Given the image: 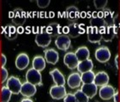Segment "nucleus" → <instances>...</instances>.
<instances>
[{"instance_id": "1", "label": "nucleus", "mask_w": 120, "mask_h": 102, "mask_svg": "<svg viewBox=\"0 0 120 102\" xmlns=\"http://www.w3.org/2000/svg\"><path fill=\"white\" fill-rule=\"evenodd\" d=\"M46 28L47 26H42L41 28V32L37 33L35 38L36 44L41 48H47L52 41V37L46 32Z\"/></svg>"}, {"instance_id": "2", "label": "nucleus", "mask_w": 120, "mask_h": 102, "mask_svg": "<svg viewBox=\"0 0 120 102\" xmlns=\"http://www.w3.org/2000/svg\"><path fill=\"white\" fill-rule=\"evenodd\" d=\"M26 78L28 83H31V84L37 86V85H40L41 83V72H39L37 70L34 69V68H30L26 72Z\"/></svg>"}, {"instance_id": "3", "label": "nucleus", "mask_w": 120, "mask_h": 102, "mask_svg": "<svg viewBox=\"0 0 120 102\" xmlns=\"http://www.w3.org/2000/svg\"><path fill=\"white\" fill-rule=\"evenodd\" d=\"M83 32L84 30L82 29L80 25L76 23V22H73V23H71L68 26H65L64 28V34L68 35L69 37H73V38H75V37H78L79 36H80Z\"/></svg>"}, {"instance_id": "4", "label": "nucleus", "mask_w": 120, "mask_h": 102, "mask_svg": "<svg viewBox=\"0 0 120 102\" xmlns=\"http://www.w3.org/2000/svg\"><path fill=\"white\" fill-rule=\"evenodd\" d=\"M6 86L13 94H18L20 93L22 83L21 81L19 80V78H18L17 77L11 76L7 80Z\"/></svg>"}, {"instance_id": "5", "label": "nucleus", "mask_w": 120, "mask_h": 102, "mask_svg": "<svg viewBox=\"0 0 120 102\" xmlns=\"http://www.w3.org/2000/svg\"><path fill=\"white\" fill-rule=\"evenodd\" d=\"M90 26L97 28L99 30H101L104 27H106L105 21L103 19V11L100 12H94L92 14V17L90 20Z\"/></svg>"}, {"instance_id": "6", "label": "nucleus", "mask_w": 120, "mask_h": 102, "mask_svg": "<svg viewBox=\"0 0 120 102\" xmlns=\"http://www.w3.org/2000/svg\"><path fill=\"white\" fill-rule=\"evenodd\" d=\"M95 57L97 61L101 63H106L111 58V52L110 49L106 46H102L98 48L95 52Z\"/></svg>"}, {"instance_id": "7", "label": "nucleus", "mask_w": 120, "mask_h": 102, "mask_svg": "<svg viewBox=\"0 0 120 102\" xmlns=\"http://www.w3.org/2000/svg\"><path fill=\"white\" fill-rule=\"evenodd\" d=\"M55 45L57 48L63 51H66L69 49L71 45V40L70 37L66 34H61L58 37H57L55 40Z\"/></svg>"}, {"instance_id": "8", "label": "nucleus", "mask_w": 120, "mask_h": 102, "mask_svg": "<svg viewBox=\"0 0 120 102\" xmlns=\"http://www.w3.org/2000/svg\"><path fill=\"white\" fill-rule=\"evenodd\" d=\"M11 20L15 25L18 26H22L26 20V12L20 8H16L13 10V17Z\"/></svg>"}, {"instance_id": "9", "label": "nucleus", "mask_w": 120, "mask_h": 102, "mask_svg": "<svg viewBox=\"0 0 120 102\" xmlns=\"http://www.w3.org/2000/svg\"><path fill=\"white\" fill-rule=\"evenodd\" d=\"M87 38L88 41L92 44H97L101 41L102 37H101V32L97 28H95L92 26H89L87 27Z\"/></svg>"}, {"instance_id": "10", "label": "nucleus", "mask_w": 120, "mask_h": 102, "mask_svg": "<svg viewBox=\"0 0 120 102\" xmlns=\"http://www.w3.org/2000/svg\"><path fill=\"white\" fill-rule=\"evenodd\" d=\"M50 95L54 100H61L65 97L67 94L66 89L64 86H59V85H53L50 89Z\"/></svg>"}, {"instance_id": "11", "label": "nucleus", "mask_w": 120, "mask_h": 102, "mask_svg": "<svg viewBox=\"0 0 120 102\" xmlns=\"http://www.w3.org/2000/svg\"><path fill=\"white\" fill-rule=\"evenodd\" d=\"M64 62L65 65H67V67L70 70H74L75 68H77L78 64H79V61H78L77 57H76L75 53L73 52H69L65 54L64 57Z\"/></svg>"}, {"instance_id": "12", "label": "nucleus", "mask_w": 120, "mask_h": 102, "mask_svg": "<svg viewBox=\"0 0 120 102\" xmlns=\"http://www.w3.org/2000/svg\"><path fill=\"white\" fill-rule=\"evenodd\" d=\"M81 82V75L79 72H73L69 76L67 79V84L70 89H77L80 87Z\"/></svg>"}, {"instance_id": "13", "label": "nucleus", "mask_w": 120, "mask_h": 102, "mask_svg": "<svg viewBox=\"0 0 120 102\" xmlns=\"http://www.w3.org/2000/svg\"><path fill=\"white\" fill-rule=\"evenodd\" d=\"M30 64V59L26 53H20L18 54L15 60V66L19 70H25Z\"/></svg>"}, {"instance_id": "14", "label": "nucleus", "mask_w": 120, "mask_h": 102, "mask_svg": "<svg viewBox=\"0 0 120 102\" xmlns=\"http://www.w3.org/2000/svg\"><path fill=\"white\" fill-rule=\"evenodd\" d=\"M115 89L111 85H105L101 87L99 90V96L101 99L104 100H108L113 97L114 94H115Z\"/></svg>"}, {"instance_id": "15", "label": "nucleus", "mask_w": 120, "mask_h": 102, "mask_svg": "<svg viewBox=\"0 0 120 102\" xmlns=\"http://www.w3.org/2000/svg\"><path fill=\"white\" fill-rule=\"evenodd\" d=\"M44 59L47 63L55 65L59 60V55L54 49H47L44 51Z\"/></svg>"}, {"instance_id": "16", "label": "nucleus", "mask_w": 120, "mask_h": 102, "mask_svg": "<svg viewBox=\"0 0 120 102\" xmlns=\"http://www.w3.org/2000/svg\"><path fill=\"white\" fill-rule=\"evenodd\" d=\"M37 93V87L31 83H28L27 81L22 83L21 89H20V94L22 95L26 98H30L31 96L35 95Z\"/></svg>"}, {"instance_id": "17", "label": "nucleus", "mask_w": 120, "mask_h": 102, "mask_svg": "<svg viewBox=\"0 0 120 102\" xmlns=\"http://www.w3.org/2000/svg\"><path fill=\"white\" fill-rule=\"evenodd\" d=\"M80 90L83 92L89 99L94 98L97 94V86L94 83H88V84H82Z\"/></svg>"}, {"instance_id": "18", "label": "nucleus", "mask_w": 120, "mask_h": 102, "mask_svg": "<svg viewBox=\"0 0 120 102\" xmlns=\"http://www.w3.org/2000/svg\"><path fill=\"white\" fill-rule=\"evenodd\" d=\"M50 75H51L52 80H53L55 85H59V86H64L65 84V78L63 73L57 68L51 70L50 71Z\"/></svg>"}, {"instance_id": "19", "label": "nucleus", "mask_w": 120, "mask_h": 102, "mask_svg": "<svg viewBox=\"0 0 120 102\" xmlns=\"http://www.w3.org/2000/svg\"><path fill=\"white\" fill-rule=\"evenodd\" d=\"M101 37L105 42L112 41L113 37L116 36V29L115 25L112 26H106L101 30Z\"/></svg>"}, {"instance_id": "20", "label": "nucleus", "mask_w": 120, "mask_h": 102, "mask_svg": "<svg viewBox=\"0 0 120 102\" xmlns=\"http://www.w3.org/2000/svg\"><path fill=\"white\" fill-rule=\"evenodd\" d=\"M109 82V76L107 75V72H99L95 75L94 83L97 85V87H102L105 85L108 84Z\"/></svg>"}, {"instance_id": "21", "label": "nucleus", "mask_w": 120, "mask_h": 102, "mask_svg": "<svg viewBox=\"0 0 120 102\" xmlns=\"http://www.w3.org/2000/svg\"><path fill=\"white\" fill-rule=\"evenodd\" d=\"M93 66H94V64H93V61L90 59L86 60L84 61H80L78 64L77 69L79 73H85V72H90V71H92Z\"/></svg>"}, {"instance_id": "22", "label": "nucleus", "mask_w": 120, "mask_h": 102, "mask_svg": "<svg viewBox=\"0 0 120 102\" xmlns=\"http://www.w3.org/2000/svg\"><path fill=\"white\" fill-rule=\"evenodd\" d=\"M75 54L76 55V57H77L79 62H80V61H84L89 59V57H90V50L86 46H81V47H79V48H78L76 49Z\"/></svg>"}, {"instance_id": "23", "label": "nucleus", "mask_w": 120, "mask_h": 102, "mask_svg": "<svg viewBox=\"0 0 120 102\" xmlns=\"http://www.w3.org/2000/svg\"><path fill=\"white\" fill-rule=\"evenodd\" d=\"M4 34L5 37L9 40H15L18 36L17 33V28L15 27L14 25H8L4 27Z\"/></svg>"}, {"instance_id": "24", "label": "nucleus", "mask_w": 120, "mask_h": 102, "mask_svg": "<svg viewBox=\"0 0 120 102\" xmlns=\"http://www.w3.org/2000/svg\"><path fill=\"white\" fill-rule=\"evenodd\" d=\"M32 67L37 70L39 72H41L46 67V61L44 57L41 55H37L33 58L32 61Z\"/></svg>"}, {"instance_id": "25", "label": "nucleus", "mask_w": 120, "mask_h": 102, "mask_svg": "<svg viewBox=\"0 0 120 102\" xmlns=\"http://www.w3.org/2000/svg\"><path fill=\"white\" fill-rule=\"evenodd\" d=\"M60 25L56 22H52L50 23L46 28V32L51 36V37H58L59 35H61L60 33Z\"/></svg>"}, {"instance_id": "26", "label": "nucleus", "mask_w": 120, "mask_h": 102, "mask_svg": "<svg viewBox=\"0 0 120 102\" xmlns=\"http://www.w3.org/2000/svg\"><path fill=\"white\" fill-rule=\"evenodd\" d=\"M66 16L68 17V19H69L70 20H76L77 19L79 18V9L76 8L75 6H69L67 8L66 11Z\"/></svg>"}, {"instance_id": "27", "label": "nucleus", "mask_w": 120, "mask_h": 102, "mask_svg": "<svg viewBox=\"0 0 120 102\" xmlns=\"http://www.w3.org/2000/svg\"><path fill=\"white\" fill-rule=\"evenodd\" d=\"M103 19L106 26H114V15L110 9H105L103 11Z\"/></svg>"}, {"instance_id": "28", "label": "nucleus", "mask_w": 120, "mask_h": 102, "mask_svg": "<svg viewBox=\"0 0 120 102\" xmlns=\"http://www.w3.org/2000/svg\"><path fill=\"white\" fill-rule=\"evenodd\" d=\"M95 75H96V74H95L92 71H90V72L82 73L81 74V82H82V83H83V84H88V83H94Z\"/></svg>"}, {"instance_id": "29", "label": "nucleus", "mask_w": 120, "mask_h": 102, "mask_svg": "<svg viewBox=\"0 0 120 102\" xmlns=\"http://www.w3.org/2000/svg\"><path fill=\"white\" fill-rule=\"evenodd\" d=\"M0 98H1V102H9L11 99V95L12 93L10 92L7 86H3L1 90H0Z\"/></svg>"}, {"instance_id": "30", "label": "nucleus", "mask_w": 120, "mask_h": 102, "mask_svg": "<svg viewBox=\"0 0 120 102\" xmlns=\"http://www.w3.org/2000/svg\"><path fill=\"white\" fill-rule=\"evenodd\" d=\"M74 94H75L76 102H89V98H88L80 89L77 90Z\"/></svg>"}, {"instance_id": "31", "label": "nucleus", "mask_w": 120, "mask_h": 102, "mask_svg": "<svg viewBox=\"0 0 120 102\" xmlns=\"http://www.w3.org/2000/svg\"><path fill=\"white\" fill-rule=\"evenodd\" d=\"M93 4L97 9H104L107 4V0H94Z\"/></svg>"}, {"instance_id": "32", "label": "nucleus", "mask_w": 120, "mask_h": 102, "mask_svg": "<svg viewBox=\"0 0 120 102\" xmlns=\"http://www.w3.org/2000/svg\"><path fill=\"white\" fill-rule=\"evenodd\" d=\"M8 79H9V72H8V70L5 67H2V69H1V77H0L1 83H4L5 82H7Z\"/></svg>"}, {"instance_id": "33", "label": "nucleus", "mask_w": 120, "mask_h": 102, "mask_svg": "<svg viewBox=\"0 0 120 102\" xmlns=\"http://www.w3.org/2000/svg\"><path fill=\"white\" fill-rule=\"evenodd\" d=\"M37 4L41 9H45L50 4V0H37Z\"/></svg>"}, {"instance_id": "34", "label": "nucleus", "mask_w": 120, "mask_h": 102, "mask_svg": "<svg viewBox=\"0 0 120 102\" xmlns=\"http://www.w3.org/2000/svg\"><path fill=\"white\" fill-rule=\"evenodd\" d=\"M64 102H76L75 94H67L65 97L64 98Z\"/></svg>"}, {"instance_id": "35", "label": "nucleus", "mask_w": 120, "mask_h": 102, "mask_svg": "<svg viewBox=\"0 0 120 102\" xmlns=\"http://www.w3.org/2000/svg\"><path fill=\"white\" fill-rule=\"evenodd\" d=\"M7 63V57L4 54H1V66L2 67H4L5 65H6Z\"/></svg>"}, {"instance_id": "36", "label": "nucleus", "mask_w": 120, "mask_h": 102, "mask_svg": "<svg viewBox=\"0 0 120 102\" xmlns=\"http://www.w3.org/2000/svg\"><path fill=\"white\" fill-rule=\"evenodd\" d=\"M113 101L114 102H119V93H118V90H116L115 94H114L113 95Z\"/></svg>"}, {"instance_id": "37", "label": "nucleus", "mask_w": 120, "mask_h": 102, "mask_svg": "<svg viewBox=\"0 0 120 102\" xmlns=\"http://www.w3.org/2000/svg\"><path fill=\"white\" fill-rule=\"evenodd\" d=\"M118 58H119V56L117 54V55H116V57H115V61H114L115 66H116V68H117V69H118V68H119V65H118Z\"/></svg>"}, {"instance_id": "38", "label": "nucleus", "mask_w": 120, "mask_h": 102, "mask_svg": "<svg viewBox=\"0 0 120 102\" xmlns=\"http://www.w3.org/2000/svg\"><path fill=\"white\" fill-rule=\"evenodd\" d=\"M23 32H24V29H23V27H22V26H19V27L17 28V33H19V34H20V33H22Z\"/></svg>"}, {"instance_id": "39", "label": "nucleus", "mask_w": 120, "mask_h": 102, "mask_svg": "<svg viewBox=\"0 0 120 102\" xmlns=\"http://www.w3.org/2000/svg\"><path fill=\"white\" fill-rule=\"evenodd\" d=\"M21 102H33V100H30V98H26V99H23L21 100Z\"/></svg>"}]
</instances>
